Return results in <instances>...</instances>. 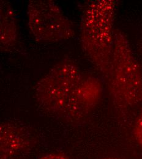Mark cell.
I'll use <instances>...</instances> for the list:
<instances>
[{
  "label": "cell",
  "instance_id": "obj_4",
  "mask_svg": "<svg viewBox=\"0 0 142 159\" xmlns=\"http://www.w3.org/2000/svg\"><path fill=\"white\" fill-rule=\"evenodd\" d=\"M29 30L36 40L55 43L73 38L72 21L53 1L31 0L27 6Z\"/></svg>",
  "mask_w": 142,
  "mask_h": 159
},
{
  "label": "cell",
  "instance_id": "obj_11",
  "mask_svg": "<svg viewBox=\"0 0 142 159\" xmlns=\"http://www.w3.org/2000/svg\"><path fill=\"white\" fill-rule=\"evenodd\" d=\"M140 53H141V54H142V38H141V41H140Z\"/></svg>",
  "mask_w": 142,
  "mask_h": 159
},
{
  "label": "cell",
  "instance_id": "obj_7",
  "mask_svg": "<svg viewBox=\"0 0 142 159\" xmlns=\"http://www.w3.org/2000/svg\"><path fill=\"white\" fill-rule=\"evenodd\" d=\"M19 32L16 12L6 1L0 2V46L2 52L14 47L18 40Z\"/></svg>",
  "mask_w": 142,
  "mask_h": 159
},
{
  "label": "cell",
  "instance_id": "obj_6",
  "mask_svg": "<svg viewBox=\"0 0 142 159\" xmlns=\"http://www.w3.org/2000/svg\"><path fill=\"white\" fill-rule=\"evenodd\" d=\"M33 143L28 129L12 122L0 125V159H12L29 149Z\"/></svg>",
  "mask_w": 142,
  "mask_h": 159
},
{
  "label": "cell",
  "instance_id": "obj_8",
  "mask_svg": "<svg viewBox=\"0 0 142 159\" xmlns=\"http://www.w3.org/2000/svg\"><path fill=\"white\" fill-rule=\"evenodd\" d=\"M134 135L137 142L142 146V111L135 121L134 128Z\"/></svg>",
  "mask_w": 142,
  "mask_h": 159
},
{
  "label": "cell",
  "instance_id": "obj_3",
  "mask_svg": "<svg viewBox=\"0 0 142 159\" xmlns=\"http://www.w3.org/2000/svg\"><path fill=\"white\" fill-rule=\"evenodd\" d=\"M83 74L72 60L55 64L36 85L35 96L47 112L61 118Z\"/></svg>",
  "mask_w": 142,
  "mask_h": 159
},
{
  "label": "cell",
  "instance_id": "obj_9",
  "mask_svg": "<svg viewBox=\"0 0 142 159\" xmlns=\"http://www.w3.org/2000/svg\"><path fill=\"white\" fill-rule=\"evenodd\" d=\"M38 159H69V158L62 154L52 153L44 155Z\"/></svg>",
  "mask_w": 142,
  "mask_h": 159
},
{
  "label": "cell",
  "instance_id": "obj_2",
  "mask_svg": "<svg viewBox=\"0 0 142 159\" xmlns=\"http://www.w3.org/2000/svg\"><path fill=\"white\" fill-rule=\"evenodd\" d=\"M106 80L113 103L120 110L142 103V68L127 38L119 30L115 32L111 66Z\"/></svg>",
  "mask_w": 142,
  "mask_h": 159
},
{
  "label": "cell",
  "instance_id": "obj_1",
  "mask_svg": "<svg viewBox=\"0 0 142 159\" xmlns=\"http://www.w3.org/2000/svg\"><path fill=\"white\" fill-rule=\"evenodd\" d=\"M117 7L115 0H94L87 4L81 16L80 38L83 50L106 80L113 55Z\"/></svg>",
  "mask_w": 142,
  "mask_h": 159
},
{
  "label": "cell",
  "instance_id": "obj_5",
  "mask_svg": "<svg viewBox=\"0 0 142 159\" xmlns=\"http://www.w3.org/2000/svg\"><path fill=\"white\" fill-rule=\"evenodd\" d=\"M103 86L98 78L83 74L60 119L70 124L86 119L101 100Z\"/></svg>",
  "mask_w": 142,
  "mask_h": 159
},
{
  "label": "cell",
  "instance_id": "obj_10",
  "mask_svg": "<svg viewBox=\"0 0 142 159\" xmlns=\"http://www.w3.org/2000/svg\"><path fill=\"white\" fill-rule=\"evenodd\" d=\"M103 159H122L119 158V157H107Z\"/></svg>",
  "mask_w": 142,
  "mask_h": 159
}]
</instances>
